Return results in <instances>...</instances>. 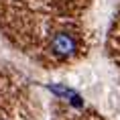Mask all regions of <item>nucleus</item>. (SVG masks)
I'll list each match as a JSON object with an SVG mask.
<instances>
[{"instance_id": "nucleus-1", "label": "nucleus", "mask_w": 120, "mask_h": 120, "mask_svg": "<svg viewBox=\"0 0 120 120\" xmlns=\"http://www.w3.org/2000/svg\"><path fill=\"white\" fill-rule=\"evenodd\" d=\"M51 49H53V53L57 57H69V55L75 53L77 45H75V39L71 37V35L57 33L55 37H53V41H51Z\"/></svg>"}, {"instance_id": "nucleus-2", "label": "nucleus", "mask_w": 120, "mask_h": 120, "mask_svg": "<svg viewBox=\"0 0 120 120\" xmlns=\"http://www.w3.org/2000/svg\"><path fill=\"white\" fill-rule=\"evenodd\" d=\"M49 90L53 92V94H59V96H65V98H73L75 96V92L69 88H65V86H49Z\"/></svg>"}, {"instance_id": "nucleus-3", "label": "nucleus", "mask_w": 120, "mask_h": 120, "mask_svg": "<svg viewBox=\"0 0 120 120\" xmlns=\"http://www.w3.org/2000/svg\"><path fill=\"white\" fill-rule=\"evenodd\" d=\"M69 102H71V104H73V106H75V108H79V106H83V102H82V98H79V96H77V94L73 96V98H71Z\"/></svg>"}]
</instances>
